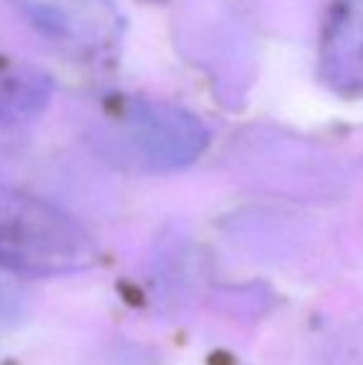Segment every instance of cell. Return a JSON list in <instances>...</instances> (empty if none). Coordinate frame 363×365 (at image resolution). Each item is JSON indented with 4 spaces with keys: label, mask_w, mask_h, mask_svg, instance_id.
<instances>
[{
    "label": "cell",
    "mask_w": 363,
    "mask_h": 365,
    "mask_svg": "<svg viewBox=\"0 0 363 365\" xmlns=\"http://www.w3.org/2000/svg\"><path fill=\"white\" fill-rule=\"evenodd\" d=\"M100 249L78 219L55 204L0 184V269L30 279L88 271Z\"/></svg>",
    "instance_id": "cell-1"
},
{
    "label": "cell",
    "mask_w": 363,
    "mask_h": 365,
    "mask_svg": "<svg viewBox=\"0 0 363 365\" xmlns=\"http://www.w3.org/2000/svg\"><path fill=\"white\" fill-rule=\"evenodd\" d=\"M110 125V145L117 157L152 172L194 162L209 140L197 117L167 102H122Z\"/></svg>",
    "instance_id": "cell-2"
},
{
    "label": "cell",
    "mask_w": 363,
    "mask_h": 365,
    "mask_svg": "<svg viewBox=\"0 0 363 365\" xmlns=\"http://www.w3.org/2000/svg\"><path fill=\"white\" fill-rule=\"evenodd\" d=\"M23 15L48 38L73 48H102L117 35V10L110 0H15Z\"/></svg>",
    "instance_id": "cell-3"
},
{
    "label": "cell",
    "mask_w": 363,
    "mask_h": 365,
    "mask_svg": "<svg viewBox=\"0 0 363 365\" xmlns=\"http://www.w3.org/2000/svg\"><path fill=\"white\" fill-rule=\"evenodd\" d=\"M324 68L339 85L363 87V0H341L324 38Z\"/></svg>",
    "instance_id": "cell-4"
},
{
    "label": "cell",
    "mask_w": 363,
    "mask_h": 365,
    "mask_svg": "<svg viewBox=\"0 0 363 365\" xmlns=\"http://www.w3.org/2000/svg\"><path fill=\"white\" fill-rule=\"evenodd\" d=\"M50 95L48 80L35 73H13L0 77V120H20L45 105Z\"/></svg>",
    "instance_id": "cell-5"
}]
</instances>
